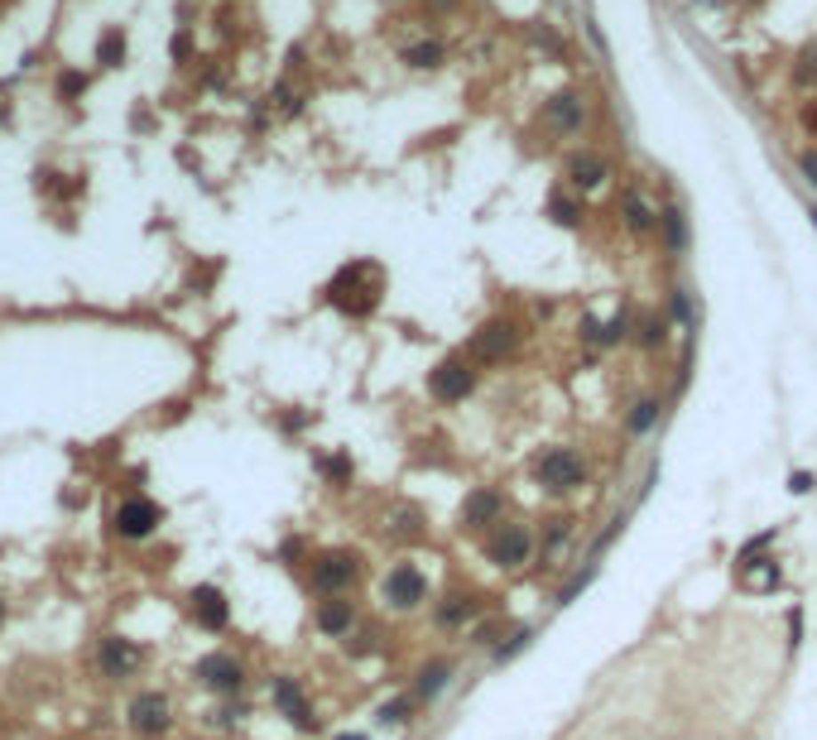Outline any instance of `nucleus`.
<instances>
[{
  "label": "nucleus",
  "mask_w": 817,
  "mask_h": 740,
  "mask_svg": "<svg viewBox=\"0 0 817 740\" xmlns=\"http://www.w3.org/2000/svg\"><path fill=\"white\" fill-rule=\"evenodd\" d=\"M365 275H371V265H365V260H356V265H347V269H341V275L332 279V289H327V293H332V303H337L341 313H356V317H365V313L375 308L380 289H375V284L365 289V284H361Z\"/></svg>",
  "instance_id": "1"
},
{
  "label": "nucleus",
  "mask_w": 817,
  "mask_h": 740,
  "mask_svg": "<svg viewBox=\"0 0 817 740\" xmlns=\"http://www.w3.org/2000/svg\"><path fill=\"white\" fill-rule=\"evenodd\" d=\"M534 476H539L549 490H573V486H582L587 466H582V457H577L573 448H549V452L539 457Z\"/></svg>",
  "instance_id": "2"
},
{
  "label": "nucleus",
  "mask_w": 817,
  "mask_h": 740,
  "mask_svg": "<svg viewBox=\"0 0 817 740\" xmlns=\"http://www.w3.org/2000/svg\"><path fill=\"white\" fill-rule=\"evenodd\" d=\"M529 548H534V538H529L525 524H501L491 538H485V558H491L495 568H519V562L529 558Z\"/></svg>",
  "instance_id": "3"
},
{
  "label": "nucleus",
  "mask_w": 817,
  "mask_h": 740,
  "mask_svg": "<svg viewBox=\"0 0 817 740\" xmlns=\"http://www.w3.org/2000/svg\"><path fill=\"white\" fill-rule=\"evenodd\" d=\"M159 520H164L159 505L145 500V496L121 500V505H116V514H111V524H116V534H121V538H145V534H154V524H159Z\"/></svg>",
  "instance_id": "4"
},
{
  "label": "nucleus",
  "mask_w": 817,
  "mask_h": 740,
  "mask_svg": "<svg viewBox=\"0 0 817 740\" xmlns=\"http://www.w3.org/2000/svg\"><path fill=\"white\" fill-rule=\"evenodd\" d=\"M385 601L395 606V610H413L429 596V582H423V572L419 568H409V562H399V568H389V577H385Z\"/></svg>",
  "instance_id": "5"
},
{
  "label": "nucleus",
  "mask_w": 817,
  "mask_h": 740,
  "mask_svg": "<svg viewBox=\"0 0 817 740\" xmlns=\"http://www.w3.org/2000/svg\"><path fill=\"white\" fill-rule=\"evenodd\" d=\"M433 394L443 399V404H457V399H467L471 390H477V370L467 366V356H453V361H443V366L433 370Z\"/></svg>",
  "instance_id": "6"
},
{
  "label": "nucleus",
  "mask_w": 817,
  "mask_h": 740,
  "mask_svg": "<svg viewBox=\"0 0 817 740\" xmlns=\"http://www.w3.org/2000/svg\"><path fill=\"white\" fill-rule=\"evenodd\" d=\"M356 572H361V562H356V553H323L313 562V586L317 592H327V596H337L341 586H351L356 582Z\"/></svg>",
  "instance_id": "7"
},
{
  "label": "nucleus",
  "mask_w": 817,
  "mask_h": 740,
  "mask_svg": "<svg viewBox=\"0 0 817 740\" xmlns=\"http://www.w3.org/2000/svg\"><path fill=\"white\" fill-rule=\"evenodd\" d=\"M169 697L164 692H140L135 702H130V726H135L140 736H159V731H169Z\"/></svg>",
  "instance_id": "8"
},
{
  "label": "nucleus",
  "mask_w": 817,
  "mask_h": 740,
  "mask_svg": "<svg viewBox=\"0 0 817 740\" xmlns=\"http://www.w3.org/2000/svg\"><path fill=\"white\" fill-rule=\"evenodd\" d=\"M188 610H193V620L203 630H227V620H231V606H227V596H221L217 586H193Z\"/></svg>",
  "instance_id": "9"
},
{
  "label": "nucleus",
  "mask_w": 817,
  "mask_h": 740,
  "mask_svg": "<svg viewBox=\"0 0 817 740\" xmlns=\"http://www.w3.org/2000/svg\"><path fill=\"white\" fill-rule=\"evenodd\" d=\"M515 342H519V332L510 322H485L477 337H471V356L477 361H501L505 351H515Z\"/></svg>",
  "instance_id": "10"
},
{
  "label": "nucleus",
  "mask_w": 817,
  "mask_h": 740,
  "mask_svg": "<svg viewBox=\"0 0 817 740\" xmlns=\"http://www.w3.org/2000/svg\"><path fill=\"white\" fill-rule=\"evenodd\" d=\"M197 678H203L212 692H236L241 688V664H236L231 654H207V659L197 664Z\"/></svg>",
  "instance_id": "11"
},
{
  "label": "nucleus",
  "mask_w": 817,
  "mask_h": 740,
  "mask_svg": "<svg viewBox=\"0 0 817 740\" xmlns=\"http://www.w3.org/2000/svg\"><path fill=\"white\" fill-rule=\"evenodd\" d=\"M275 707H284V716H289L299 731H313L317 726V716L308 712V702H303V692H299L293 678H275Z\"/></svg>",
  "instance_id": "12"
},
{
  "label": "nucleus",
  "mask_w": 817,
  "mask_h": 740,
  "mask_svg": "<svg viewBox=\"0 0 817 740\" xmlns=\"http://www.w3.org/2000/svg\"><path fill=\"white\" fill-rule=\"evenodd\" d=\"M97 664H101V673H106V678H125L130 668L140 664V649H135L130 640H121V634H116V640H106V644H101V659H97Z\"/></svg>",
  "instance_id": "13"
},
{
  "label": "nucleus",
  "mask_w": 817,
  "mask_h": 740,
  "mask_svg": "<svg viewBox=\"0 0 817 740\" xmlns=\"http://www.w3.org/2000/svg\"><path fill=\"white\" fill-rule=\"evenodd\" d=\"M501 520V496L495 490H477V496H467V505H461V524L481 529V524H495Z\"/></svg>",
  "instance_id": "14"
},
{
  "label": "nucleus",
  "mask_w": 817,
  "mask_h": 740,
  "mask_svg": "<svg viewBox=\"0 0 817 740\" xmlns=\"http://www.w3.org/2000/svg\"><path fill=\"white\" fill-rule=\"evenodd\" d=\"M351 620H356V606L341 601V596H332V601L317 606V630H323V634H347Z\"/></svg>",
  "instance_id": "15"
},
{
  "label": "nucleus",
  "mask_w": 817,
  "mask_h": 740,
  "mask_svg": "<svg viewBox=\"0 0 817 740\" xmlns=\"http://www.w3.org/2000/svg\"><path fill=\"white\" fill-rule=\"evenodd\" d=\"M567 179H573L577 187H601V183H606V159L573 155V159H567Z\"/></svg>",
  "instance_id": "16"
},
{
  "label": "nucleus",
  "mask_w": 817,
  "mask_h": 740,
  "mask_svg": "<svg viewBox=\"0 0 817 740\" xmlns=\"http://www.w3.org/2000/svg\"><path fill=\"white\" fill-rule=\"evenodd\" d=\"M549 121L563 125V131H577V125H582V106H577V97H553L549 101Z\"/></svg>",
  "instance_id": "17"
},
{
  "label": "nucleus",
  "mask_w": 817,
  "mask_h": 740,
  "mask_svg": "<svg viewBox=\"0 0 817 740\" xmlns=\"http://www.w3.org/2000/svg\"><path fill=\"white\" fill-rule=\"evenodd\" d=\"M97 63H106V68H121V63H125V34H121V29H106V34H101Z\"/></svg>",
  "instance_id": "18"
},
{
  "label": "nucleus",
  "mask_w": 817,
  "mask_h": 740,
  "mask_svg": "<svg viewBox=\"0 0 817 740\" xmlns=\"http://www.w3.org/2000/svg\"><path fill=\"white\" fill-rule=\"evenodd\" d=\"M477 616V606L467 601V596H447L443 606H437V620H443V625H461V620H471Z\"/></svg>",
  "instance_id": "19"
},
{
  "label": "nucleus",
  "mask_w": 817,
  "mask_h": 740,
  "mask_svg": "<svg viewBox=\"0 0 817 740\" xmlns=\"http://www.w3.org/2000/svg\"><path fill=\"white\" fill-rule=\"evenodd\" d=\"M447 673H453V668H447V664H433V668H423V673H419V697H433V692H443Z\"/></svg>",
  "instance_id": "20"
},
{
  "label": "nucleus",
  "mask_w": 817,
  "mask_h": 740,
  "mask_svg": "<svg viewBox=\"0 0 817 740\" xmlns=\"http://www.w3.org/2000/svg\"><path fill=\"white\" fill-rule=\"evenodd\" d=\"M404 63L409 68H437V63H443V49H437V44H419V49L404 53Z\"/></svg>",
  "instance_id": "21"
},
{
  "label": "nucleus",
  "mask_w": 817,
  "mask_h": 740,
  "mask_svg": "<svg viewBox=\"0 0 817 740\" xmlns=\"http://www.w3.org/2000/svg\"><path fill=\"white\" fill-rule=\"evenodd\" d=\"M625 221H630L635 231H649V227H654V211L639 203V197H625Z\"/></svg>",
  "instance_id": "22"
},
{
  "label": "nucleus",
  "mask_w": 817,
  "mask_h": 740,
  "mask_svg": "<svg viewBox=\"0 0 817 740\" xmlns=\"http://www.w3.org/2000/svg\"><path fill=\"white\" fill-rule=\"evenodd\" d=\"M409 712H413V702H409V697H395V702H385V707H380V721H385V726H389V721L404 726Z\"/></svg>",
  "instance_id": "23"
},
{
  "label": "nucleus",
  "mask_w": 817,
  "mask_h": 740,
  "mask_svg": "<svg viewBox=\"0 0 817 740\" xmlns=\"http://www.w3.org/2000/svg\"><path fill=\"white\" fill-rule=\"evenodd\" d=\"M654 414H659V404H654V399H645V404H635V414H630V428H635V433H645L649 423H654Z\"/></svg>",
  "instance_id": "24"
},
{
  "label": "nucleus",
  "mask_w": 817,
  "mask_h": 740,
  "mask_svg": "<svg viewBox=\"0 0 817 740\" xmlns=\"http://www.w3.org/2000/svg\"><path fill=\"white\" fill-rule=\"evenodd\" d=\"M549 211H553V221H563V227H577V207L567 203V197H553Z\"/></svg>",
  "instance_id": "25"
},
{
  "label": "nucleus",
  "mask_w": 817,
  "mask_h": 740,
  "mask_svg": "<svg viewBox=\"0 0 817 740\" xmlns=\"http://www.w3.org/2000/svg\"><path fill=\"white\" fill-rule=\"evenodd\" d=\"M664 227H669V245H683V211L678 207L664 211Z\"/></svg>",
  "instance_id": "26"
},
{
  "label": "nucleus",
  "mask_w": 817,
  "mask_h": 740,
  "mask_svg": "<svg viewBox=\"0 0 817 740\" xmlns=\"http://www.w3.org/2000/svg\"><path fill=\"white\" fill-rule=\"evenodd\" d=\"M639 342H645V346H659V342H664V322H654V317H649L645 332H639Z\"/></svg>",
  "instance_id": "27"
},
{
  "label": "nucleus",
  "mask_w": 817,
  "mask_h": 740,
  "mask_svg": "<svg viewBox=\"0 0 817 740\" xmlns=\"http://www.w3.org/2000/svg\"><path fill=\"white\" fill-rule=\"evenodd\" d=\"M82 87H87V77H77V73H63V82H58V92H63V97H77Z\"/></svg>",
  "instance_id": "28"
},
{
  "label": "nucleus",
  "mask_w": 817,
  "mask_h": 740,
  "mask_svg": "<svg viewBox=\"0 0 817 740\" xmlns=\"http://www.w3.org/2000/svg\"><path fill=\"white\" fill-rule=\"evenodd\" d=\"M323 472L332 476V481H347V476H351V462H347V457H332V462H327Z\"/></svg>",
  "instance_id": "29"
},
{
  "label": "nucleus",
  "mask_w": 817,
  "mask_h": 740,
  "mask_svg": "<svg viewBox=\"0 0 817 740\" xmlns=\"http://www.w3.org/2000/svg\"><path fill=\"white\" fill-rule=\"evenodd\" d=\"M798 169H803V173H808V183L817 187V149H808V155H803V159H798Z\"/></svg>",
  "instance_id": "30"
},
{
  "label": "nucleus",
  "mask_w": 817,
  "mask_h": 740,
  "mask_svg": "<svg viewBox=\"0 0 817 740\" xmlns=\"http://www.w3.org/2000/svg\"><path fill=\"white\" fill-rule=\"evenodd\" d=\"M803 77H817V44L803 53Z\"/></svg>",
  "instance_id": "31"
},
{
  "label": "nucleus",
  "mask_w": 817,
  "mask_h": 740,
  "mask_svg": "<svg viewBox=\"0 0 817 740\" xmlns=\"http://www.w3.org/2000/svg\"><path fill=\"white\" fill-rule=\"evenodd\" d=\"M803 125H808V131H817V106H808V111H803Z\"/></svg>",
  "instance_id": "32"
},
{
  "label": "nucleus",
  "mask_w": 817,
  "mask_h": 740,
  "mask_svg": "<svg viewBox=\"0 0 817 740\" xmlns=\"http://www.w3.org/2000/svg\"><path fill=\"white\" fill-rule=\"evenodd\" d=\"M337 740H365V736H337Z\"/></svg>",
  "instance_id": "33"
},
{
  "label": "nucleus",
  "mask_w": 817,
  "mask_h": 740,
  "mask_svg": "<svg viewBox=\"0 0 817 740\" xmlns=\"http://www.w3.org/2000/svg\"><path fill=\"white\" fill-rule=\"evenodd\" d=\"M0 620H5V601H0Z\"/></svg>",
  "instance_id": "34"
}]
</instances>
